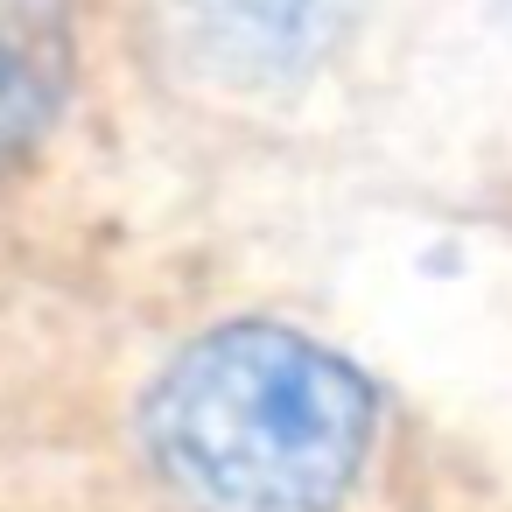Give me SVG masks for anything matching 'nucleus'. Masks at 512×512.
Here are the masks:
<instances>
[{
    "label": "nucleus",
    "mask_w": 512,
    "mask_h": 512,
    "mask_svg": "<svg viewBox=\"0 0 512 512\" xmlns=\"http://www.w3.org/2000/svg\"><path fill=\"white\" fill-rule=\"evenodd\" d=\"M0 512H449V484L253 274L50 204L0 225Z\"/></svg>",
    "instance_id": "nucleus-1"
},
{
    "label": "nucleus",
    "mask_w": 512,
    "mask_h": 512,
    "mask_svg": "<svg viewBox=\"0 0 512 512\" xmlns=\"http://www.w3.org/2000/svg\"><path fill=\"white\" fill-rule=\"evenodd\" d=\"M372 29V0H120V99L260 148L295 134Z\"/></svg>",
    "instance_id": "nucleus-2"
},
{
    "label": "nucleus",
    "mask_w": 512,
    "mask_h": 512,
    "mask_svg": "<svg viewBox=\"0 0 512 512\" xmlns=\"http://www.w3.org/2000/svg\"><path fill=\"white\" fill-rule=\"evenodd\" d=\"M113 92L120 0H0V225L57 204V155Z\"/></svg>",
    "instance_id": "nucleus-3"
}]
</instances>
